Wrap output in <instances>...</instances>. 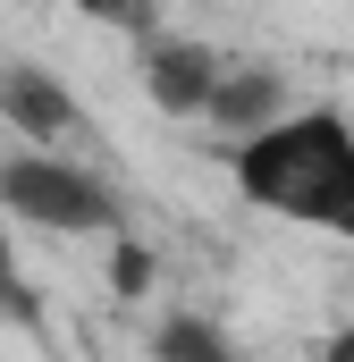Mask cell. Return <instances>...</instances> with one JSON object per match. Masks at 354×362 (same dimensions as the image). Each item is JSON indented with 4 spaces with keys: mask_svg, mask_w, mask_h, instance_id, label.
Here are the masks:
<instances>
[{
    "mask_svg": "<svg viewBox=\"0 0 354 362\" xmlns=\"http://www.w3.org/2000/svg\"><path fill=\"white\" fill-rule=\"evenodd\" d=\"M228 177L253 211H278L295 228L354 236V118L346 110H278L270 127L236 135Z\"/></svg>",
    "mask_w": 354,
    "mask_h": 362,
    "instance_id": "obj_1",
    "label": "cell"
},
{
    "mask_svg": "<svg viewBox=\"0 0 354 362\" xmlns=\"http://www.w3.org/2000/svg\"><path fill=\"white\" fill-rule=\"evenodd\" d=\"M0 211L17 228H51V236H118V194L101 169L59 160V144H34L25 160H0Z\"/></svg>",
    "mask_w": 354,
    "mask_h": 362,
    "instance_id": "obj_2",
    "label": "cell"
},
{
    "mask_svg": "<svg viewBox=\"0 0 354 362\" xmlns=\"http://www.w3.org/2000/svg\"><path fill=\"white\" fill-rule=\"evenodd\" d=\"M0 118L25 144H68L76 135V93H68L59 68H42V59H0Z\"/></svg>",
    "mask_w": 354,
    "mask_h": 362,
    "instance_id": "obj_3",
    "label": "cell"
},
{
    "mask_svg": "<svg viewBox=\"0 0 354 362\" xmlns=\"http://www.w3.org/2000/svg\"><path fill=\"white\" fill-rule=\"evenodd\" d=\"M219 76H228V59H219L211 42H152V51H144V85H152V101H161V110H185V118L211 110Z\"/></svg>",
    "mask_w": 354,
    "mask_h": 362,
    "instance_id": "obj_4",
    "label": "cell"
},
{
    "mask_svg": "<svg viewBox=\"0 0 354 362\" xmlns=\"http://www.w3.org/2000/svg\"><path fill=\"white\" fill-rule=\"evenodd\" d=\"M278 110H287V101H278V76H270V68H228L202 118H219V127H236V135H253V127H270Z\"/></svg>",
    "mask_w": 354,
    "mask_h": 362,
    "instance_id": "obj_5",
    "label": "cell"
},
{
    "mask_svg": "<svg viewBox=\"0 0 354 362\" xmlns=\"http://www.w3.org/2000/svg\"><path fill=\"white\" fill-rule=\"evenodd\" d=\"M161 354H202V362H228V337L202 329V320H169L161 329Z\"/></svg>",
    "mask_w": 354,
    "mask_h": 362,
    "instance_id": "obj_6",
    "label": "cell"
},
{
    "mask_svg": "<svg viewBox=\"0 0 354 362\" xmlns=\"http://www.w3.org/2000/svg\"><path fill=\"white\" fill-rule=\"evenodd\" d=\"M0 312H17V320L34 312V303H25V286H17V245H8V211H0Z\"/></svg>",
    "mask_w": 354,
    "mask_h": 362,
    "instance_id": "obj_7",
    "label": "cell"
},
{
    "mask_svg": "<svg viewBox=\"0 0 354 362\" xmlns=\"http://www.w3.org/2000/svg\"><path fill=\"white\" fill-rule=\"evenodd\" d=\"M68 8H85V17H110V25H135V17H144V0H68Z\"/></svg>",
    "mask_w": 354,
    "mask_h": 362,
    "instance_id": "obj_8",
    "label": "cell"
},
{
    "mask_svg": "<svg viewBox=\"0 0 354 362\" xmlns=\"http://www.w3.org/2000/svg\"><path fill=\"white\" fill-rule=\"evenodd\" d=\"M321 354H329V362H354V329H338V337H329Z\"/></svg>",
    "mask_w": 354,
    "mask_h": 362,
    "instance_id": "obj_9",
    "label": "cell"
}]
</instances>
